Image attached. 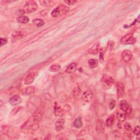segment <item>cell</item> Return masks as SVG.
I'll list each match as a JSON object with an SVG mask.
<instances>
[{
  "instance_id": "31",
  "label": "cell",
  "mask_w": 140,
  "mask_h": 140,
  "mask_svg": "<svg viewBox=\"0 0 140 140\" xmlns=\"http://www.w3.org/2000/svg\"><path fill=\"white\" fill-rule=\"evenodd\" d=\"M20 108H22V107H16V108H14V109H13V110H12V112H11V114H12V115L15 114L18 111H19Z\"/></svg>"
},
{
  "instance_id": "10",
  "label": "cell",
  "mask_w": 140,
  "mask_h": 140,
  "mask_svg": "<svg viewBox=\"0 0 140 140\" xmlns=\"http://www.w3.org/2000/svg\"><path fill=\"white\" fill-rule=\"evenodd\" d=\"M22 102V99H21L19 95H14L9 100V103L12 106H16L20 104V102Z\"/></svg>"
},
{
  "instance_id": "33",
  "label": "cell",
  "mask_w": 140,
  "mask_h": 140,
  "mask_svg": "<svg viewBox=\"0 0 140 140\" xmlns=\"http://www.w3.org/2000/svg\"><path fill=\"white\" fill-rule=\"evenodd\" d=\"M7 41L5 38H1V47H2L3 45L7 44Z\"/></svg>"
},
{
  "instance_id": "7",
  "label": "cell",
  "mask_w": 140,
  "mask_h": 140,
  "mask_svg": "<svg viewBox=\"0 0 140 140\" xmlns=\"http://www.w3.org/2000/svg\"><path fill=\"white\" fill-rule=\"evenodd\" d=\"M121 57H122L124 61L128 62L133 57V54H132V52L129 50H125L121 54Z\"/></svg>"
},
{
  "instance_id": "14",
  "label": "cell",
  "mask_w": 140,
  "mask_h": 140,
  "mask_svg": "<svg viewBox=\"0 0 140 140\" xmlns=\"http://www.w3.org/2000/svg\"><path fill=\"white\" fill-rule=\"evenodd\" d=\"M77 64L75 62H73L68 66L67 68H66V71L67 73H72L75 72V71L77 70Z\"/></svg>"
},
{
  "instance_id": "13",
  "label": "cell",
  "mask_w": 140,
  "mask_h": 140,
  "mask_svg": "<svg viewBox=\"0 0 140 140\" xmlns=\"http://www.w3.org/2000/svg\"><path fill=\"white\" fill-rule=\"evenodd\" d=\"M23 34L22 32H20V31H17V32H15L12 34L11 40L12 42H15L18 40H19L20 39L23 38Z\"/></svg>"
},
{
  "instance_id": "24",
  "label": "cell",
  "mask_w": 140,
  "mask_h": 140,
  "mask_svg": "<svg viewBox=\"0 0 140 140\" xmlns=\"http://www.w3.org/2000/svg\"><path fill=\"white\" fill-rule=\"evenodd\" d=\"M132 36H133V33H128V35H125L124 37H123L122 38V39H121V43H123V44H125L126 43V42L127 41L128 39L130 38Z\"/></svg>"
},
{
  "instance_id": "26",
  "label": "cell",
  "mask_w": 140,
  "mask_h": 140,
  "mask_svg": "<svg viewBox=\"0 0 140 140\" xmlns=\"http://www.w3.org/2000/svg\"><path fill=\"white\" fill-rule=\"evenodd\" d=\"M136 42V39L135 38H134L133 36L131 37L126 42L125 44H133Z\"/></svg>"
},
{
  "instance_id": "3",
  "label": "cell",
  "mask_w": 140,
  "mask_h": 140,
  "mask_svg": "<svg viewBox=\"0 0 140 140\" xmlns=\"http://www.w3.org/2000/svg\"><path fill=\"white\" fill-rule=\"evenodd\" d=\"M43 115V108L42 107H39L35 110L32 115V117L37 121H40Z\"/></svg>"
},
{
  "instance_id": "17",
  "label": "cell",
  "mask_w": 140,
  "mask_h": 140,
  "mask_svg": "<svg viewBox=\"0 0 140 140\" xmlns=\"http://www.w3.org/2000/svg\"><path fill=\"white\" fill-rule=\"evenodd\" d=\"M17 22L21 24H26L29 22V19L28 17L21 15L17 18Z\"/></svg>"
},
{
  "instance_id": "32",
  "label": "cell",
  "mask_w": 140,
  "mask_h": 140,
  "mask_svg": "<svg viewBox=\"0 0 140 140\" xmlns=\"http://www.w3.org/2000/svg\"><path fill=\"white\" fill-rule=\"evenodd\" d=\"M64 2L65 3L69 5H72L74 3H75L76 1H72V0H67V1H64Z\"/></svg>"
},
{
  "instance_id": "9",
  "label": "cell",
  "mask_w": 140,
  "mask_h": 140,
  "mask_svg": "<svg viewBox=\"0 0 140 140\" xmlns=\"http://www.w3.org/2000/svg\"><path fill=\"white\" fill-rule=\"evenodd\" d=\"M65 124V120L64 119H58L56 123H55V129L57 131H60L64 129V126Z\"/></svg>"
},
{
  "instance_id": "30",
  "label": "cell",
  "mask_w": 140,
  "mask_h": 140,
  "mask_svg": "<svg viewBox=\"0 0 140 140\" xmlns=\"http://www.w3.org/2000/svg\"><path fill=\"white\" fill-rule=\"evenodd\" d=\"M134 134L136 136H139L140 133V128L139 126H137L134 130Z\"/></svg>"
},
{
  "instance_id": "8",
  "label": "cell",
  "mask_w": 140,
  "mask_h": 140,
  "mask_svg": "<svg viewBox=\"0 0 140 140\" xmlns=\"http://www.w3.org/2000/svg\"><path fill=\"white\" fill-rule=\"evenodd\" d=\"M105 130V125L104 121L102 120H98L96 125V131L98 133H102Z\"/></svg>"
},
{
  "instance_id": "12",
  "label": "cell",
  "mask_w": 140,
  "mask_h": 140,
  "mask_svg": "<svg viewBox=\"0 0 140 140\" xmlns=\"http://www.w3.org/2000/svg\"><path fill=\"white\" fill-rule=\"evenodd\" d=\"M93 97V95L90 91H86L82 95V99L84 101L89 102L91 101Z\"/></svg>"
},
{
  "instance_id": "34",
  "label": "cell",
  "mask_w": 140,
  "mask_h": 140,
  "mask_svg": "<svg viewBox=\"0 0 140 140\" xmlns=\"http://www.w3.org/2000/svg\"><path fill=\"white\" fill-rule=\"evenodd\" d=\"M124 139H129V138H128V137H129V136L132 137V136H131V135H130V134H129V133H126L124 134Z\"/></svg>"
},
{
  "instance_id": "11",
  "label": "cell",
  "mask_w": 140,
  "mask_h": 140,
  "mask_svg": "<svg viewBox=\"0 0 140 140\" xmlns=\"http://www.w3.org/2000/svg\"><path fill=\"white\" fill-rule=\"evenodd\" d=\"M100 49V43H96L94 44L90 48H89L88 50V52L90 54H96L99 53Z\"/></svg>"
},
{
  "instance_id": "20",
  "label": "cell",
  "mask_w": 140,
  "mask_h": 140,
  "mask_svg": "<svg viewBox=\"0 0 140 140\" xmlns=\"http://www.w3.org/2000/svg\"><path fill=\"white\" fill-rule=\"evenodd\" d=\"M74 125L76 128H80L83 126V123L81 118H77L74 122Z\"/></svg>"
},
{
  "instance_id": "5",
  "label": "cell",
  "mask_w": 140,
  "mask_h": 140,
  "mask_svg": "<svg viewBox=\"0 0 140 140\" xmlns=\"http://www.w3.org/2000/svg\"><path fill=\"white\" fill-rule=\"evenodd\" d=\"M116 87H117L118 97H119V98L122 97L124 96V91H125L124 84L120 82H118L117 84H116Z\"/></svg>"
},
{
  "instance_id": "6",
  "label": "cell",
  "mask_w": 140,
  "mask_h": 140,
  "mask_svg": "<svg viewBox=\"0 0 140 140\" xmlns=\"http://www.w3.org/2000/svg\"><path fill=\"white\" fill-rule=\"evenodd\" d=\"M38 73L36 72H33L29 73L28 76L26 77V78H25V84L28 85V84H30L31 83H32L33 82L34 80H35V78L36 77Z\"/></svg>"
},
{
  "instance_id": "1",
  "label": "cell",
  "mask_w": 140,
  "mask_h": 140,
  "mask_svg": "<svg viewBox=\"0 0 140 140\" xmlns=\"http://www.w3.org/2000/svg\"><path fill=\"white\" fill-rule=\"evenodd\" d=\"M38 9V6L36 2L31 1L27 2L23 8V11L24 13H30L36 11Z\"/></svg>"
},
{
  "instance_id": "21",
  "label": "cell",
  "mask_w": 140,
  "mask_h": 140,
  "mask_svg": "<svg viewBox=\"0 0 140 140\" xmlns=\"http://www.w3.org/2000/svg\"><path fill=\"white\" fill-rule=\"evenodd\" d=\"M33 23L36 25L37 27H41L43 25H44V21L42 19H36L33 20Z\"/></svg>"
},
{
  "instance_id": "27",
  "label": "cell",
  "mask_w": 140,
  "mask_h": 140,
  "mask_svg": "<svg viewBox=\"0 0 140 140\" xmlns=\"http://www.w3.org/2000/svg\"><path fill=\"white\" fill-rule=\"evenodd\" d=\"M39 3L41 4L42 6L44 7H48L51 4L52 2L50 1H39Z\"/></svg>"
},
{
  "instance_id": "19",
  "label": "cell",
  "mask_w": 140,
  "mask_h": 140,
  "mask_svg": "<svg viewBox=\"0 0 140 140\" xmlns=\"http://www.w3.org/2000/svg\"><path fill=\"white\" fill-rule=\"evenodd\" d=\"M114 115L112 114L110 116V117H108L107 118V119L106 121V124L107 126H111L113 125V123H114Z\"/></svg>"
},
{
  "instance_id": "22",
  "label": "cell",
  "mask_w": 140,
  "mask_h": 140,
  "mask_svg": "<svg viewBox=\"0 0 140 140\" xmlns=\"http://www.w3.org/2000/svg\"><path fill=\"white\" fill-rule=\"evenodd\" d=\"M60 69V66L59 65H53L52 66H51V67L49 68V71H51V72H56L59 71Z\"/></svg>"
},
{
  "instance_id": "16",
  "label": "cell",
  "mask_w": 140,
  "mask_h": 140,
  "mask_svg": "<svg viewBox=\"0 0 140 140\" xmlns=\"http://www.w3.org/2000/svg\"><path fill=\"white\" fill-rule=\"evenodd\" d=\"M129 106H130L129 105L128 103L125 100H122L119 104V107L120 110H122L124 112H125L128 110Z\"/></svg>"
},
{
  "instance_id": "29",
  "label": "cell",
  "mask_w": 140,
  "mask_h": 140,
  "mask_svg": "<svg viewBox=\"0 0 140 140\" xmlns=\"http://www.w3.org/2000/svg\"><path fill=\"white\" fill-rule=\"evenodd\" d=\"M115 100H111V101L110 102V104H109V107H110V109L111 110H112L113 108H114L115 107Z\"/></svg>"
},
{
  "instance_id": "18",
  "label": "cell",
  "mask_w": 140,
  "mask_h": 140,
  "mask_svg": "<svg viewBox=\"0 0 140 140\" xmlns=\"http://www.w3.org/2000/svg\"><path fill=\"white\" fill-rule=\"evenodd\" d=\"M88 64L90 67H91L92 68H95L98 66V61L96 59H91L89 60Z\"/></svg>"
},
{
  "instance_id": "15",
  "label": "cell",
  "mask_w": 140,
  "mask_h": 140,
  "mask_svg": "<svg viewBox=\"0 0 140 140\" xmlns=\"http://www.w3.org/2000/svg\"><path fill=\"white\" fill-rule=\"evenodd\" d=\"M37 88L35 86H28L25 89V94L26 95H29L35 93V92L37 91Z\"/></svg>"
},
{
  "instance_id": "2",
  "label": "cell",
  "mask_w": 140,
  "mask_h": 140,
  "mask_svg": "<svg viewBox=\"0 0 140 140\" xmlns=\"http://www.w3.org/2000/svg\"><path fill=\"white\" fill-rule=\"evenodd\" d=\"M102 83L103 88L105 89L110 88L114 83V80L111 77L104 75L102 78Z\"/></svg>"
},
{
  "instance_id": "25",
  "label": "cell",
  "mask_w": 140,
  "mask_h": 140,
  "mask_svg": "<svg viewBox=\"0 0 140 140\" xmlns=\"http://www.w3.org/2000/svg\"><path fill=\"white\" fill-rule=\"evenodd\" d=\"M59 15H60V11H59V9H58V8L57 7V8H55L52 11V16L55 18V17H57L58 16H59Z\"/></svg>"
},
{
  "instance_id": "23",
  "label": "cell",
  "mask_w": 140,
  "mask_h": 140,
  "mask_svg": "<svg viewBox=\"0 0 140 140\" xmlns=\"http://www.w3.org/2000/svg\"><path fill=\"white\" fill-rule=\"evenodd\" d=\"M117 118L118 120H119L120 121H124L126 119V115L124 113H117Z\"/></svg>"
},
{
  "instance_id": "28",
  "label": "cell",
  "mask_w": 140,
  "mask_h": 140,
  "mask_svg": "<svg viewBox=\"0 0 140 140\" xmlns=\"http://www.w3.org/2000/svg\"><path fill=\"white\" fill-rule=\"evenodd\" d=\"M124 128L126 130L129 131H132V126L130 123H126L125 124H124Z\"/></svg>"
},
{
  "instance_id": "4",
  "label": "cell",
  "mask_w": 140,
  "mask_h": 140,
  "mask_svg": "<svg viewBox=\"0 0 140 140\" xmlns=\"http://www.w3.org/2000/svg\"><path fill=\"white\" fill-rule=\"evenodd\" d=\"M65 113V110L61 107V106L56 102L54 106V114L57 117H62L64 115Z\"/></svg>"
}]
</instances>
